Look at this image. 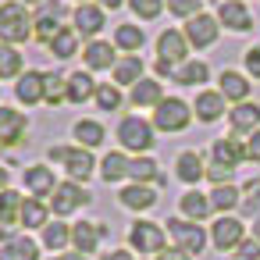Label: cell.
<instances>
[{
  "instance_id": "29",
  "label": "cell",
  "mask_w": 260,
  "mask_h": 260,
  "mask_svg": "<svg viewBox=\"0 0 260 260\" xmlns=\"http://www.w3.org/2000/svg\"><path fill=\"white\" fill-rule=\"evenodd\" d=\"M143 79V57L139 54H125L114 64V86H136Z\"/></svg>"
},
{
  "instance_id": "46",
  "label": "cell",
  "mask_w": 260,
  "mask_h": 260,
  "mask_svg": "<svg viewBox=\"0 0 260 260\" xmlns=\"http://www.w3.org/2000/svg\"><path fill=\"white\" fill-rule=\"evenodd\" d=\"M235 260H260V242L256 239H242L235 249Z\"/></svg>"
},
{
  "instance_id": "6",
  "label": "cell",
  "mask_w": 260,
  "mask_h": 260,
  "mask_svg": "<svg viewBox=\"0 0 260 260\" xmlns=\"http://www.w3.org/2000/svg\"><path fill=\"white\" fill-rule=\"evenodd\" d=\"M164 239H168V232H164L157 221H136V224L128 228V246H132L136 253H153V256H160V253H164Z\"/></svg>"
},
{
  "instance_id": "35",
  "label": "cell",
  "mask_w": 260,
  "mask_h": 260,
  "mask_svg": "<svg viewBox=\"0 0 260 260\" xmlns=\"http://www.w3.org/2000/svg\"><path fill=\"white\" fill-rule=\"evenodd\" d=\"M207 79H210V68L203 61H185L175 72V82H182V86H203Z\"/></svg>"
},
{
  "instance_id": "5",
  "label": "cell",
  "mask_w": 260,
  "mask_h": 260,
  "mask_svg": "<svg viewBox=\"0 0 260 260\" xmlns=\"http://www.w3.org/2000/svg\"><path fill=\"white\" fill-rule=\"evenodd\" d=\"M168 235L175 239V249H182L189 256L203 253V246H207V232L196 221H185V217H171L168 221Z\"/></svg>"
},
{
  "instance_id": "51",
  "label": "cell",
  "mask_w": 260,
  "mask_h": 260,
  "mask_svg": "<svg viewBox=\"0 0 260 260\" xmlns=\"http://www.w3.org/2000/svg\"><path fill=\"white\" fill-rule=\"evenodd\" d=\"M104 260H132V253H128V249H111Z\"/></svg>"
},
{
  "instance_id": "23",
  "label": "cell",
  "mask_w": 260,
  "mask_h": 260,
  "mask_svg": "<svg viewBox=\"0 0 260 260\" xmlns=\"http://www.w3.org/2000/svg\"><path fill=\"white\" fill-rule=\"evenodd\" d=\"M0 260H40V246L29 235H11L0 246Z\"/></svg>"
},
{
  "instance_id": "12",
  "label": "cell",
  "mask_w": 260,
  "mask_h": 260,
  "mask_svg": "<svg viewBox=\"0 0 260 260\" xmlns=\"http://www.w3.org/2000/svg\"><path fill=\"white\" fill-rule=\"evenodd\" d=\"M217 22L224 29H232V32H249L253 29V15H249V8L242 4V0H221Z\"/></svg>"
},
{
  "instance_id": "28",
  "label": "cell",
  "mask_w": 260,
  "mask_h": 260,
  "mask_svg": "<svg viewBox=\"0 0 260 260\" xmlns=\"http://www.w3.org/2000/svg\"><path fill=\"white\" fill-rule=\"evenodd\" d=\"M82 61H86L93 72H104V68H114V64H118V61H114V47L104 43V40H93V43L82 50Z\"/></svg>"
},
{
  "instance_id": "10",
  "label": "cell",
  "mask_w": 260,
  "mask_h": 260,
  "mask_svg": "<svg viewBox=\"0 0 260 260\" xmlns=\"http://www.w3.org/2000/svg\"><path fill=\"white\" fill-rule=\"evenodd\" d=\"M157 61H168V64H185L189 61V40H185V32H178V29H164L160 36H157Z\"/></svg>"
},
{
  "instance_id": "7",
  "label": "cell",
  "mask_w": 260,
  "mask_h": 260,
  "mask_svg": "<svg viewBox=\"0 0 260 260\" xmlns=\"http://www.w3.org/2000/svg\"><path fill=\"white\" fill-rule=\"evenodd\" d=\"M217 32H221V22L214 18V15H196V18H189L185 22V40H189V47H196V50H203V47H214L217 43Z\"/></svg>"
},
{
  "instance_id": "50",
  "label": "cell",
  "mask_w": 260,
  "mask_h": 260,
  "mask_svg": "<svg viewBox=\"0 0 260 260\" xmlns=\"http://www.w3.org/2000/svg\"><path fill=\"white\" fill-rule=\"evenodd\" d=\"M157 260H192V256H189V253H182V249H164Z\"/></svg>"
},
{
  "instance_id": "25",
  "label": "cell",
  "mask_w": 260,
  "mask_h": 260,
  "mask_svg": "<svg viewBox=\"0 0 260 260\" xmlns=\"http://www.w3.org/2000/svg\"><path fill=\"white\" fill-rule=\"evenodd\" d=\"M15 96H18L25 107L40 104V100H43V72H25V75H18Z\"/></svg>"
},
{
  "instance_id": "22",
  "label": "cell",
  "mask_w": 260,
  "mask_h": 260,
  "mask_svg": "<svg viewBox=\"0 0 260 260\" xmlns=\"http://www.w3.org/2000/svg\"><path fill=\"white\" fill-rule=\"evenodd\" d=\"M175 175H178L185 185H196V182L207 175V168H203V157H200L196 150H182V153H178V160H175Z\"/></svg>"
},
{
  "instance_id": "16",
  "label": "cell",
  "mask_w": 260,
  "mask_h": 260,
  "mask_svg": "<svg viewBox=\"0 0 260 260\" xmlns=\"http://www.w3.org/2000/svg\"><path fill=\"white\" fill-rule=\"evenodd\" d=\"M25 189L36 196V200H43V196H54V189H57V182H54V171L47 168V164H32V168H25Z\"/></svg>"
},
{
  "instance_id": "19",
  "label": "cell",
  "mask_w": 260,
  "mask_h": 260,
  "mask_svg": "<svg viewBox=\"0 0 260 260\" xmlns=\"http://www.w3.org/2000/svg\"><path fill=\"white\" fill-rule=\"evenodd\" d=\"M192 114H196L203 125H214V121L224 114V96H221L217 89H203V93L196 96V104H192Z\"/></svg>"
},
{
  "instance_id": "55",
  "label": "cell",
  "mask_w": 260,
  "mask_h": 260,
  "mask_svg": "<svg viewBox=\"0 0 260 260\" xmlns=\"http://www.w3.org/2000/svg\"><path fill=\"white\" fill-rule=\"evenodd\" d=\"M253 239H256V242H260V217H256V221H253Z\"/></svg>"
},
{
  "instance_id": "24",
  "label": "cell",
  "mask_w": 260,
  "mask_h": 260,
  "mask_svg": "<svg viewBox=\"0 0 260 260\" xmlns=\"http://www.w3.org/2000/svg\"><path fill=\"white\" fill-rule=\"evenodd\" d=\"M118 200H121V207H128V210H150L153 203H157V189H150V185H125L121 192H118Z\"/></svg>"
},
{
  "instance_id": "26",
  "label": "cell",
  "mask_w": 260,
  "mask_h": 260,
  "mask_svg": "<svg viewBox=\"0 0 260 260\" xmlns=\"http://www.w3.org/2000/svg\"><path fill=\"white\" fill-rule=\"evenodd\" d=\"M128 100H132V107H139V111H143V107H157V104L164 100V89H160L157 79H139V82L132 86V96H128Z\"/></svg>"
},
{
  "instance_id": "48",
  "label": "cell",
  "mask_w": 260,
  "mask_h": 260,
  "mask_svg": "<svg viewBox=\"0 0 260 260\" xmlns=\"http://www.w3.org/2000/svg\"><path fill=\"white\" fill-rule=\"evenodd\" d=\"M246 160H256L260 164V128L246 139Z\"/></svg>"
},
{
  "instance_id": "33",
  "label": "cell",
  "mask_w": 260,
  "mask_h": 260,
  "mask_svg": "<svg viewBox=\"0 0 260 260\" xmlns=\"http://www.w3.org/2000/svg\"><path fill=\"white\" fill-rule=\"evenodd\" d=\"M210 207L221 210V214L242 207V189H235L232 182H228V185H214V192H210Z\"/></svg>"
},
{
  "instance_id": "8",
  "label": "cell",
  "mask_w": 260,
  "mask_h": 260,
  "mask_svg": "<svg viewBox=\"0 0 260 260\" xmlns=\"http://www.w3.org/2000/svg\"><path fill=\"white\" fill-rule=\"evenodd\" d=\"M246 239V228H242V221L239 217H232V214H221L217 221H214V228H210V242L221 249V253H228V249H239V242Z\"/></svg>"
},
{
  "instance_id": "43",
  "label": "cell",
  "mask_w": 260,
  "mask_h": 260,
  "mask_svg": "<svg viewBox=\"0 0 260 260\" xmlns=\"http://www.w3.org/2000/svg\"><path fill=\"white\" fill-rule=\"evenodd\" d=\"M128 4H132V11H136L143 22H150V18H157V15L164 11L168 0H128Z\"/></svg>"
},
{
  "instance_id": "17",
  "label": "cell",
  "mask_w": 260,
  "mask_h": 260,
  "mask_svg": "<svg viewBox=\"0 0 260 260\" xmlns=\"http://www.w3.org/2000/svg\"><path fill=\"white\" fill-rule=\"evenodd\" d=\"M25 136V114L11 111V107H0V146H15Z\"/></svg>"
},
{
  "instance_id": "47",
  "label": "cell",
  "mask_w": 260,
  "mask_h": 260,
  "mask_svg": "<svg viewBox=\"0 0 260 260\" xmlns=\"http://www.w3.org/2000/svg\"><path fill=\"white\" fill-rule=\"evenodd\" d=\"M242 61H246V72H249L253 79H260V43H253V47L242 54Z\"/></svg>"
},
{
  "instance_id": "13",
  "label": "cell",
  "mask_w": 260,
  "mask_h": 260,
  "mask_svg": "<svg viewBox=\"0 0 260 260\" xmlns=\"http://www.w3.org/2000/svg\"><path fill=\"white\" fill-rule=\"evenodd\" d=\"M228 125H232V136H253L260 128V104H235L228 111Z\"/></svg>"
},
{
  "instance_id": "18",
  "label": "cell",
  "mask_w": 260,
  "mask_h": 260,
  "mask_svg": "<svg viewBox=\"0 0 260 260\" xmlns=\"http://www.w3.org/2000/svg\"><path fill=\"white\" fill-rule=\"evenodd\" d=\"M61 18H64V4H43V11L36 18V40L50 47V40L61 32V25H57Z\"/></svg>"
},
{
  "instance_id": "40",
  "label": "cell",
  "mask_w": 260,
  "mask_h": 260,
  "mask_svg": "<svg viewBox=\"0 0 260 260\" xmlns=\"http://www.w3.org/2000/svg\"><path fill=\"white\" fill-rule=\"evenodd\" d=\"M22 75V54L11 43H0V79H18Z\"/></svg>"
},
{
  "instance_id": "42",
  "label": "cell",
  "mask_w": 260,
  "mask_h": 260,
  "mask_svg": "<svg viewBox=\"0 0 260 260\" xmlns=\"http://www.w3.org/2000/svg\"><path fill=\"white\" fill-rule=\"evenodd\" d=\"M93 100H96L100 111H118V107H121V89H118L114 82H100Z\"/></svg>"
},
{
  "instance_id": "11",
  "label": "cell",
  "mask_w": 260,
  "mask_h": 260,
  "mask_svg": "<svg viewBox=\"0 0 260 260\" xmlns=\"http://www.w3.org/2000/svg\"><path fill=\"white\" fill-rule=\"evenodd\" d=\"M210 160L235 171V168L246 160V143H242L239 136H221V139H214V146H210Z\"/></svg>"
},
{
  "instance_id": "34",
  "label": "cell",
  "mask_w": 260,
  "mask_h": 260,
  "mask_svg": "<svg viewBox=\"0 0 260 260\" xmlns=\"http://www.w3.org/2000/svg\"><path fill=\"white\" fill-rule=\"evenodd\" d=\"M54 57H61V61H68V57H75V50H79V32L75 29H61L54 40H50V47H47Z\"/></svg>"
},
{
  "instance_id": "9",
  "label": "cell",
  "mask_w": 260,
  "mask_h": 260,
  "mask_svg": "<svg viewBox=\"0 0 260 260\" xmlns=\"http://www.w3.org/2000/svg\"><path fill=\"white\" fill-rule=\"evenodd\" d=\"M89 203V192L79 185V182H57V189H54V196H50V210L54 214H72V210H79V207H86Z\"/></svg>"
},
{
  "instance_id": "41",
  "label": "cell",
  "mask_w": 260,
  "mask_h": 260,
  "mask_svg": "<svg viewBox=\"0 0 260 260\" xmlns=\"http://www.w3.org/2000/svg\"><path fill=\"white\" fill-rule=\"evenodd\" d=\"M68 242H72V228H68V224L54 221V224H47V228H43V246H47V249L61 253V249H64Z\"/></svg>"
},
{
  "instance_id": "32",
  "label": "cell",
  "mask_w": 260,
  "mask_h": 260,
  "mask_svg": "<svg viewBox=\"0 0 260 260\" xmlns=\"http://www.w3.org/2000/svg\"><path fill=\"white\" fill-rule=\"evenodd\" d=\"M93 96H96L93 75H86V72L68 75V104H86V100H93Z\"/></svg>"
},
{
  "instance_id": "31",
  "label": "cell",
  "mask_w": 260,
  "mask_h": 260,
  "mask_svg": "<svg viewBox=\"0 0 260 260\" xmlns=\"http://www.w3.org/2000/svg\"><path fill=\"white\" fill-rule=\"evenodd\" d=\"M128 178H132L136 185H150V182L164 185V175H160L157 160H150V157H136V160L128 164Z\"/></svg>"
},
{
  "instance_id": "52",
  "label": "cell",
  "mask_w": 260,
  "mask_h": 260,
  "mask_svg": "<svg viewBox=\"0 0 260 260\" xmlns=\"http://www.w3.org/2000/svg\"><path fill=\"white\" fill-rule=\"evenodd\" d=\"M8 182H11V175H8V168H4V164H0V192L8 189Z\"/></svg>"
},
{
  "instance_id": "21",
  "label": "cell",
  "mask_w": 260,
  "mask_h": 260,
  "mask_svg": "<svg viewBox=\"0 0 260 260\" xmlns=\"http://www.w3.org/2000/svg\"><path fill=\"white\" fill-rule=\"evenodd\" d=\"M100 29H104V8H96V4H79V8H75V32L86 36V40H93Z\"/></svg>"
},
{
  "instance_id": "39",
  "label": "cell",
  "mask_w": 260,
  "mask_h": 260,
  "mask_svg": "<svg viewBox=\"0 0 260 260\" xmlns=\"http://www.w3.org/2000/svg\"><path fill=\"white\" fill-rule=\"evenodd\" d=\"M43 100H47L50 107L64 104V100H68V79H61V75L47 72V75H43Z\"/></svg>"
},
{
  "instance_id": "3",
  "label": "cell",
  "mask_w": 260,
  "mask_h": 260,
  "mask_svg": "<svg viewBox=\"0 0 260 260\" xmlns=\"http://www.w3.org/2000/svg\"><path fill=\"white\" fill-rule=\"evenodd\" d=\"M50 160H57V164H64V171L72 175V182H86L89 175H93V153L86 150V146H50Z\"/></svg>"
},
{
  "instance_id": "44",
  "label": "cell",
  "mask_w": 260,
  "mask_h": 260,
  "mask_svg": "<svg viewBox=\"0 0 260 260\" xmlns=\"http://www.w3.org/2000/svg\"><path fill=\"white\" fill-rule=\"evenodd\" d=\"M200 4H203V0H168V11L178 15V18H196Z\"/></svg>"
},
{
  "instance_id": "4",
  "label": "cell",
  "mask_w": 260,
  "mask_h": 260,
  "mask_svg": "<svg viewBox=\"0 0 260 260\" xmlns=\"http://www.w3.org/2000/svg\"><path fill=\"white\" fill-rule=\"evenodd\" d=\"M118 143H121L125 150H132V153H146V150L153 146V125H150L146 118H139V114L121 118V125H118Z\"/></svg>"
},
{
  "instance_id": "58",
  "label": "cell",
  "mask_w": 260,
  "mask_h": 260,
  "mask_svg": "<svg viewBox=\"0 0 260 260\" xmlns=\"http://www.w3.org/2000/svg\"><path fill=\"white\" fill-rule=\"evenodd\" d=\"M75 4H89V0H75Z\"/></svg>"
},
{
  "instance_id": "1",
  "label": "cell",
  "mask_w": 260,
  "mask_h": 260,
  "mask_svg": "<svg viewBox=\"0 0 260 260\" xmlns=\"http://www.w3.org/2000/svg\"><path fill=\"white\" fill-rule=\"evenodd\" d=\"M36 36V18L25 11L22 0H11V4H0V43H29Z\"/></svg>"
},
{
  "instance_id": "45",
  "label": "cell",
  "mask_w": 260,
  "mask_h": 260,
  "mask_svg": "<svg viewBox=\"0 0 260 260\" xmlns=\"http://www.w3.org/2000/svg\"><path fill=\"white\" fill-rule=\"evenodd\" d=\"M232 175H235L232 168H221V164H214V160L207 164V178H210L214 185H228V182H232Z\"/></svg>"
},
{
  "instance_id": "36",
  "label": "cell",
  "mask_w": 260,
  "mask_h": 260,
  "mask_svg": "<svg viewBox=\"0 0 260 260\" xmlns=\"http://www.w3.org/2000/svg\"><path fill=\"white\" fill-rule=\"evenodd\" d=\"M75 139H79V146H86V150H93V146H100L104 139H107V132H104V125L100 121H75Z\"/></svg>"
},
{
  "instance_id": "57",
  "label": "cell",
  "mask_w": 260,
  "mask_h": 260,
  "mask_svg": "<svg viewBox=\"0 0 260 260\" xmlns=\"http://www.w3.org/2000/svg\"><path fill=\"white\" fill-rule=\"evenodd\" d=\"M253 214H256V217H260V203H256V207H253Z\"/></svg>"
},
{
  "instance_id": "27",
  "label": "cell",
  "mask_w": 260,
  "mask_h": 260,
  "mask_svg": "<svg viewBox=\"0 0 260 260\" xmlns=\"http://www.w3.org/2000/svg\"><path fill=\"white\" fill-rule=\"evenodd\" d=\"M178 207H182V217H185V221H196V224L214 210V207H210V196H203L200 189H189V192L178 200Z\"/></svg>"
},
{
  "instance_id": "30",
  "label": "cell",
  "mask_w": 260,
  "mask_h": 260,
  "mask_svg": "<svg viewBox=\"0 0 260 260\" xmlns=\"http://www.w3.org/2000/svg\"><path fill=\"white\" fill-rule=\"evenodd\" d=\"M18 224H25V228H47V224H50V203L29 196V200L22 203V217H18Z\"/></svg>"
},
{
  "instance_id": "15",
  "label": "cell",
  "mask_w": 260,
  "mask_h": 260,
  "mask_svg": "<svg viewBox=\"0 0 260 260\" xmlns=\"http://www.w3.org/2000/svg\"><path fill=\"white\" fill-rule=\"evenodd\" d=\"M217 93L224 96V100H232V104H246L249 100V79L242 75V72H221V79H217Z\"/></svg>"
},
{
  "instance_id": "20",
  "label": "cell",
  "mask_w": 260,
  "mask_h": 260,
  "mask_svg": "<svg viewBox=\"0 0 260 260\" xmlns=\"http://www.w3.org/2000/svg\"><path fill=\"white\" fill-rule=\"evenodd\" d=\"M107 235V228L104 224H89V221H79L75 228H72V242H75V253H82V256H89L96 246H100V239Z\"/></svg>"
},
{
  "instance_id": "53",
  "label": "cell",
  "mask_w": 260,
  "mask_h": 260,
  "mask_svg": "<svg viewBox=\"0 0 260 260\" xmlns=\"http://www.w3.org/2000/svg\"><path fill=\"white\" fill-rule=\"evenodd\" d=\"M121 4H125V0H100V8H111V11H114V8H121Z\"/></svg>"
},
{
  "instance_id": "14",
  "label": "cell",
  "mask_w": 260,
  "mask_h": 260,
  "mask_svg": "<svg viewBox=\"0 0 260 260\" xmlns=\"http://www.w3.org/2000/svg\"><path fill=\"white\" fill-rule=\"evenodd\" d=\"M22 196L18 192H11V189H4V192H0V242H8L15 232V224H18V217H22Z\"/></svg>"
},
{
  "instance_id": "2",
  "label": "cell",
  "mask_w": 260,
  "mask_h": 260,
  "mask_svg": "<svg viewBox=\"0 0 260 260\" xmlns=\"http://www.w3.org/2000/svg\"><path fill=\"white\" fill-rule=\"evenodd\" d=\"M189 121H192V107L178 96H164L153 111V128H160V132H182V128H189Z\"/></svg>"
},
{
  "instance_id": "38",
  "label": "cell",
  "mask_w": 260,
  "mask_h": 260,
  "mask_svg": "<svg viewBox=\"0 0 260 260\" xmlns=\"http://www.w3.org/2000/svg\"><path fill=\"white\" fill-rule=\"evenodd\" d=\"M143 40H146V36H143L139 25H118V29H114V47L125 50V54H136V50L143 47Z\"/></svg>"
},
{
  "instance_id": "56",
  "label": "cell",
  "mask_w": 260,
  "mask_h": 260,
  "mask_svg": "<svg viewBox=\"0 0 260 260\" xmlns=\"http://www.w3.org/2000/svg\"><path fill=\"white\" fill-rule=\"evenodd\" d=\"M22 4H43V0H22Z\"/></svg>"
},
{
  "instance_id": "54",
  "label": "cell",
  "mask_w": 260,
  "mask_h": 260,
  "mask_svg": "<svg viewBox=\"0 0 260 260\" xmlns=\"http://www.w3.org/2000/svg\"><path fill=\"white\" fill-rule=\"evenodd\" d=\"M54 260H86L82 253H61V256H54Z\"/></svg>"
},
{
  "instance_id": "49",
  "label": "cell",
  "mask_w": 260,
  "mask_h": 260,
  "mask_svg": "<svg viewBox=\"0 0 260 260\" xmlns=\"http://www.w3.org/2000/svg\"><path fill=\"white\" fill-rule=\"evenodd\" d=\"M175 72H178L175 64H168V61H157V75H160V79H175Z\"/></svg>"
},
{
  "instance_id": "37",
  "label": "cell",
  "mask_w": 260,
  "mask_h": 260,
  "mask_svg": "<svg viewBox=\"0 0 260 260\" xmlns=\"http://www.w3.org/2000/svg\"><path fill=\"white\" fill-rule=\"evenodd\" d=\"M128 157L125 153H107L104 157V164H100V178L104 182H121V178H128Z\"/></svg>"
}]
</instances>
